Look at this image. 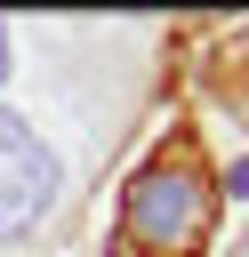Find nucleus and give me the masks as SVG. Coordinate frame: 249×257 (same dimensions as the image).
Returning a JSON list of instances; mask_svg holds the SVG:
<instances>
[{
    "mask_svg": "<svg viewBox=\"0 0 249 257\" xmlns=\"http://www.w3.org/2000/svg\"><path fill=\"white\" fill-rule=\"evenodd\" d=\"M0 80H8V32H0Z\"/></svg>",
    "mask_w": 249,
    "mask_h": 257,
    "instance_id": "nucleus-4",
    "label": "nucleus"
},
{
    "mask_svg": "<svg viewBox=\"0 0 249 257\" xmlns=\"http://www.w3.org/2000/svg\"><path fill=\"white\" fill-rule=\"evenodd\" d=\"M48 201H56V153L16 112H0V233H24L32 217H48Z\"/></svg>",
    "mask_w": 249,
    "mask_h": 257,
    "instance_id": "nucleus-2",
    "label": "nucleus"
},
{
    "mask_svg": "<svg viewBox=\"0 0 249 257\" xmlns=\"http://www.w3.org/2000/svg\"><path fill=\"white\" fill-rule=\"evenodd\" d=\"M209 225H217V185L177 153V161L137 169V185L120 201V249L112 257H201Z\"/></svg>",
    "mask_w": 249,
    "mask_h": 257,
    "instance_id": "nucleus-1",
    "label": "nucleus"
},
{
    "mask_svg": "<svg viewBox=\"0 0 249 257\" xmlns=\"http://www.w3.org/2000/svg\"><path fill=\"white\" fill-rule=\"evenodd\" d=\"M225 193H233V201H249V153L233 161V177H225Z\"/></svg>",
    "mask_w": 249,
    "mask_h": 257,
    "instance_id": "nucleus-3",
    "label": "nucleus"
}]
</instances>
